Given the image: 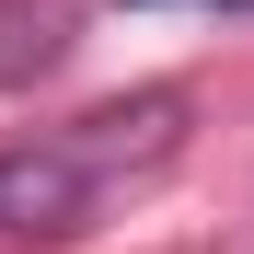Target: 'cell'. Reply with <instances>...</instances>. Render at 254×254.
Listing matches in <instances>:
<instances>
[{"mask_svg": "<svg viewBox=\"0 0 254 254\" xmlns=\"http://www.w3.org/2000/svg\"><path fill=\"white\" fill-rule=\"evenodd\" d=\"M104 196V162L81 139H47V150H0V243H69Z\"/></svg>", "mask_w": 254, "mask_h": 254, "instance_id": "cell-1", "label": "cell"}, {"mask_svg": "<svg viewBox=\"0 0 254 254\" xmlns=\"http://www.w3.org/2000/svg\"><path fill=\"white\" fill-rule=\"evenodd\" d=\"M174 127H185V104H174V93H139V104L81 116V150H93L104 174H127V162H162V150H174Z\"/></svg>", "mask_w": 254, "mask_h": 254, "instance_id": "cell-2", "label": "cell"}, {"mask_svg": "<svg viewBox=\"0 0 254 254\" xmlns=\"http://www.w3.org/2000/svg\"><path fill=\"white\" fill-rule=\"evenodd\" d=\"M127 12H150V0H127ZM231 12H254V0H231Z\"/></svg>", "mask_w": 254, "mask_h": 254, "instance_id": "cell-3", "label": "cell"}]
</instances>
